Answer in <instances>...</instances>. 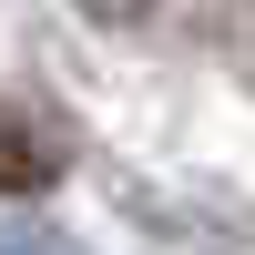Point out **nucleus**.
Wrapping results in <instances>:
<instances>
[{"label": "nucleus", "instance_id": "obj_2", "mask_svg": "<svg viewBox=\"0 0 255 255\" xmlns=\"http://www.w3.org/2000/svg\"><path fill=\"white\" fill-rule=\"evenodd\" d=\"M0 255H82L61 225H41V215H0Z\"/></svg>", "mask_w": 255, "mask_h": 255}, {"label": "nucleus", "instance_id": "obj_3", "mask_svg": "<svg viewBox=\"0 0 255 255\" xmlns=\"http://www.w3.org/2000/svg\"><path fill=\"white\" fill-rule=\"evenodd\" d=\"M82 10H92V20H113V31H123V20H143L153 0H82Z\"/></svg>", "mask_w": 255, "mask_h": 255}, {"label": "nucleus", "instance_id": "obj_1", "mask_svg": "<svg viewBox=\"0 0 255 255\" xmlns=\"http://www.w3.org/2000/svg\"><path fill=\"white\" fill-rule=\"evenodd\" d=\"M61 163H72V143H61L41 113L0 102V194H41V184H61Z\"/></svg>", "mask_w": 255, "mask_h": 255}]
</instances>
